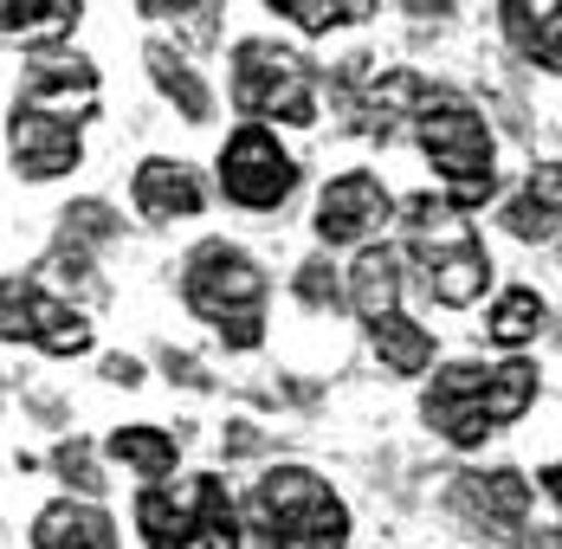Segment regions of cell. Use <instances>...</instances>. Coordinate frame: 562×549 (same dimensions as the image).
I'll return each mask as SVG.
<instances>
[{"label":"cell","instance_id":"6da1fadb","mask_svg":"<svg viewBox=\"0 0 562 549\" xmlns=\"http://www.w3.org/2000/svg\"><path fill=\"white\" fill-rule=\"evenodd\" d=\"M537 394H543V376L524 356H510V362H452L420 394V421L447 446L472 452L492 434H505L510 421H524L537 407Z\"/></svg>","mask_w":562,"mask_h":549},{"label":"cell","instance_id":"7a4b0ae2","mask_svg":"<svg viewBox=\"0 0 562 549\" xmlns=\"http://www.w3.org/2000/svg\"><path fill=\"white\" fill-rule=\"evenodd\" d=\"M266 266L233 246V239H201L181 259V304L201 324L221 329L226 349H259L266 343Z\"/></svg>","mask_w":562,"mask_h":549},{"label":"cell","instance_id":"3957f363","mask_svg":"<svg viewBox=\"0 0 562 549\" xmlns=\"http://www.w3.org/2000/svg\"><path fill=\"white\" fill-rule=\"evenodd\" d=\"M246 517L259 549H349V504L311 466H272L252 485Z\"/></svg>","mask_w":562,"mask_h":549},{"label":"cell","instance_id":"277c9868","mask_svg":"<svg viewBox=\"0 0 562 549\" xmlns=\"http://www.w3.org/2000/svg\"><path fill=\"white\" fill-rule=\"evenodd\" d=\"M414 136H420V156L434 163L440 188H447V214H472L492 201L498 188V143H492V123L465 98H434V104L414 116Z\"/></svg>","mask_w":562,"mask_h":549},{"label":"cell","instance_id":"5b68a950","mask_svg":"<svg viewBox=\"0 0 562 549\" xmlns=\"http://www.w3.org/2000/svg\"><path fill=\"white\" fill-rule=\"evenodd\" d=\"M407 253H414V266H420V284L434 291V304H447V311H472L479 298H485V284H492V253H485V239H479V226L472 220L447 214L440 201H407Z\"/></svg>","mask_w":562,"mask_h":549},{"label":"cell","instance_id":"8992f818","mask_svg":"<svg viewBox=\"0 0 562 549\" xmlns=\"http://www.w3.org/2000/svg\"><path fill=\"white\" fill-rule=\"evenodd\" d=\"M233 104L246 116L311 130L317 123V71L304 53H291L279 40H239L233 46Z\"/></svg>","mask_w":562,"mask_h":549},{"label":"cell","instance_id":"52a82bcc","mask_svg":"<svg viewBox=\"0 0 562 549\" xmlns=\"http://www.w3.org/2000/svg\"><path fill=\"white\" fill-rule=\"evenodd\" d=\"M221 194L246 214H279L297 194V163L266 123H239L221 143Z\"/></svg>","mask_w":562,"mask_h":549},{"label":"cell","instance_id":"ba28073f","mask_svg":"<svg viewBox=\"0 0 562 549\" xmlns=\"http://www.w3.org/2000/svg\"><path fill=\"white\" fill-rule=\"evenodd\" d=\"M0 343H33L58 362H71V356L91 349V324H85L78 304L53 298L33 272H13L0 278Z\"/></svg>","mask_w":562,"mask_h":549},{"label":"cell","instance_id":"9c48e42d","mask_svg":"<svg viewBox=\"0 0 562 549\" xmlns=\"http://www.w3.org/2000/svg\"><path fill=\"white\" fill-rule=\"evenodd\" d=\"M394 214V194L382 188V175L369 168H342L337 181L317 194V239L324 246H369V233H382V220Z\"/></svg>","mask_w":562,"mask_h":549},{"label":"cell","instance_id":"30bf717a","mask_svg":"<svg viewBox=\"0 0 562 549\" xmlns=\"http://www.w3.org/2000/svg\"><path fill=\"white\" fill-rule=\"evenodd\" d=\"M7 149H13V168L26 181H58V175H71V168L85 163L78 123L46 116V110H26V104L7 110Z\"/></svg>","mask_w":562,"mask_h":549},{"label":"cell","instance_id":"8fae6325","mask_svg":"<svg viewBox=\"0 0 562 549\" xmlns=\"http://www.w3.org/2000/svg\"><path fill=\"white\" fill-rule=\"evenodd\" d=\"M20 104L65 116V123H85L98 110V65L78 53H40L20 78Z\"/></svg>","mask_w":562,"mask_h":549},{"label":"cell","instance_id":"7c38bea8","mask_svg":"<svg viewBox=\"0 0 562 549\" xmlns=\"http://www.w3.org/2000/svg\"><path fill=\"white\" fill-rule=\"evenodd\" d=\"M452 511L465 517V524H479V530H524L530 524V479L517 472V466H492V472H459L452 479Z\"/></svg>","mask_w":562,"mask_h":549},{"label":"cell","instance_id":"4fadbf2b","mask_svg":"<svg viewBox=\"0 0 562 549\" xmlns=\"http://www.w3.org/2000/svg\"><path fill=\"white\" fill-rule=\"evenodd\" d=\"M130 201H136V214L156 220V226H169V220H194L207 208V188H201V175L188 163H175V156H149V163H136L130 175Z\"/></svg>","mask_w":562,"mask_h":549},{"label":"cell","instance_id":"5bb4252c","mask_svg":"<svg viewBox=\"0 0 562 549\" xmlns=\"http://www.w3.org/2000/svg\"><path fill=\"white\" fill-rule=\"evenodd\" d=\"M201 517V479H162L136 492V530L149 549H188Z\"/></svg>","mask_w":562,"mask_h":549},{"label":"cell","instance_id":"9a60e30c","mask_svg":"<svg viewBox=\"0 0 562 549\" xmlns=\"http://www.w3.org/2000/svg\"><path fill=\"white\" fill-rule=\"evenodd\" d=\"M33 549H116V524L85 497H53L33 517Z\"/></svg>","mask_w":562,"mask_h":549},{"label":"cell","instance_id":"2e32d148","mask_svg":"<svg viewBox=\"0 0 562 549\" xmlns=\"http://www.w3.org/2000/svg\"><path fill=\"white\" fill-rule=\"evenodd\" d=\"M342 298H349V311H356L362 324L394 317V311H401V253H394V246H362L356 266L342 272Z\"/></svg>","mask_w":562,"mask_h":549},{"label":"cell","instance_id":"e0dca14e","mask_svg":"<svg viewBox=\"0 0 562 549\" xmlns=\"http://www.w3.org/2000/svg\"><path fill=\"white\" fill-rule=\"evenodd\" d=\"M505 233L510 239H524V246H550L557 239V226H562V175H557V163H543L517 194L505 201Z\"/></svg>","mask_w":562,"mask_h":549},{"label":"cell","instance_id":"ac0fdd59","mask_svg":"<svg viewBox=\"0 0 562 549\" xmlns=\"http://www.w3.org/2000/svg\"><path fill=\"white\" fill-rule=\"evenodd\" d=\"M78 20H85L78 0H0V40L33 46V53H53L58 40H71Z\"/></svg>","mask_w":562,"mask_h":549},{"label":"cell","instance_id":"d6986e66","mask_svg":"<svg viewBox=\"0 0 562 549\" xmlns=\"http://www.w3.org/2000/svg\"><path fill=\"white\" fill-rule=\"evenodd\" d=\"M498 26L517 46V58H530L537 71H562V7H524V0H505L498 7Z\"/></svg>","mask_w":562,"mask_h":549},{"label":"cell","instance_id":"ffe728a7","mask_svg":"<svg viewBox=\"0 0 562 549\" xmlns=\"http://www.w3.org/2000/svg\"><path fill=\"white\" fill-rule=\"evenodd\" d=\"M543 329H550V298L530 291V284L498 291L492 311H485V343H498V349H524V343H537Z\"/></svg>","mask_w":562,"mask_h":549},{"label":"cell","instance_id":"44dd1931","mask_svg":"<svg viewBox=\"0 0 562 549\" xmlns=\"http://www.w3.org/2000/svg\"><path fill=\"white\" fill-rule=\"evenodd\" d=\"M149 78H156V91L175 104V116H188V123H207L214 116V91H207V78L188 65V58L175 53V46H162V40H149Z\"/></svg>","mask_w":562,"mask_h":549},{"label":"cell","instance_id":"7402d4cb","mask_svg":"<svg viewBox=\"0 0 562 549\" xmlns=\"http://www.w3.org/2000/svg\"><path fill=\"white\" fill-rule=\"evenodd\" d=\"M104 452H111L116 466H130L136 479L162 485L175 472V459H181V439L162 434V427H149V421H130V427H116V434L104 439Z\"/></svg>","mask_w":562,"mask_h":549},{"label":"cell","instance_id":"603a6c76","mask_svg":"<svg viewBox=\"0 0 562 549\" xmlns=\"http://www.w3.org/2000/svg\"><path fill=\"white\" fill-rule=\"evenodd\" d=\"M369 343H375V356H382L389 376H427V369H434V329L414 324L407 311L375 317V324H369Z\"/></svg>","mask_w":562,"mask_h":549},{"label":"cell","instance_id":"cb8c5ba5","mask_svg":"<svg viewBox=\"0 0 562 549\" xmlns=\"http://www.w3.org/2000/svg\"><path fill=\"white\" fill-rule=\"evenodd\" d=\"M272 13H279L284 26L311 33V40H330L342 26H362L375 7H369V0H272Z\"/></svg>","mask_w":562,"mask_h":549},{"label":"cell","instance_id":"d4e9b609","mask_svg":"<svg viewBox=\"0 0 562 549\" xmlns=\"http://www.w3.org/2000/svg\"><path fill=\"white\" fill-rule=\"evenodd\" d=\"M194 544L201 549H246V524H239V504H233V492H226V479H201Z\"/></svg>","mask_w":562,"mask_h":549},{"label":"cell","instance_id":"484cf974","mask_svg":"<svg viewBox=\"0 0 562 549\" xmlns=\"http://www.w3.org/2000/svg\"><path fill=\"white\" fill-rule=\"evenodd\" d=\"M116 233H123V220H116L111 201H71V208L58 214V246H78V253L111 246Z\"/></svg>","mask_w":562,"mask_h":549},{"label":"cell","instance_id":"4316f807","mask_svg":"<svg viewBox=\"0 0 562 549\" xmlns=\"http://www.w3.org/2000/svg\"><path fill=\"white\" fill-rule=\"evenodd\" d=\"M33 278H40L46 291H53V284H65V291H78V298H91V304L104 298V278H98V266H91V253H78V246H58V253Z\"/></svg>","mask_w":562,"mask_h":549},{"label":"cell","instance_id":"83f0119b","mask_svg":"<svg viewBox=\"0 0 562 549\" xmlns=\"http://www.w3.org/2000/svg\"><path fill=\"white\" fill-rule=\"evenodd\" d=\"M291 291H297V304H304V311H337V304H342V278H337L330 259H304L297 278H291Z\"/></svg>","mask_w":562,"mask_h":549},{"label":"cell","instance_id":"f1b7e54d","mask_svg":"<svg viewBox=\"0 0 562 549\" xmlns=\"http://www.w3.org/2000/svg\"><path fill=\"white\" fill-rule=\"evenodd\" d=\"M53 466L58 472H65V485H71V492H104V472H98V452H91V446H85V439H65V446H58L53 452Z\"/></svg>","mask_w":562,"mask_h":549},{"label":"cell","instance_id":"f546056e","mask_svg":"<svg viewBox=\"0 0 562 549\" xmlns=\"http://www.w3.org/2000/svg\"><path fill=\"white\" fill-rule=\"evenodd\" d=\"M162 369H169V382H181V388H207L201 362H194V356H181V349H162Z\"/></svg>","mask_w":562,"mask_h":549},{"label":"cell","instance_id":"4dcf8cb0","mask_svg":"<svg viewBox=\"0 0 562 549\" xmlns=\"http://www.w3.org/2000/svg\"><path fill=\"white\" fill-rule=\"evenodd\" d=\"M104 382H116V388H143V362H136V356H104Z\"/></svg>","mask_w":562,"mask_h":549},{"label":"cell","instance_id":"1f68e13d","mask_svg":"<svg viewBox=\"0 0 562 549\" xmlns=\"http://www.w3.org/2000/svg\"><path fill=\"white\" fill-rule=\"evenodd\" d=\"M226 452H259V427L233 421V434H226Z\"/></svg>","mask_w":562,"mask_h":549},{"label":"cell","instance_id":"d6a6232c","mask_svg":"<svg viewBox=\"0 0 562 549\" xmlns=\"http://www.w3.org/2000/svg\"><path fill=\"white\" fill-rule=\"evenodd\" d=\"M517 537H524V549H557V524H537V530H530V524H524V530H517Z\"/></svg>","mask_w":562,"mask_h":549}]
</instances>
